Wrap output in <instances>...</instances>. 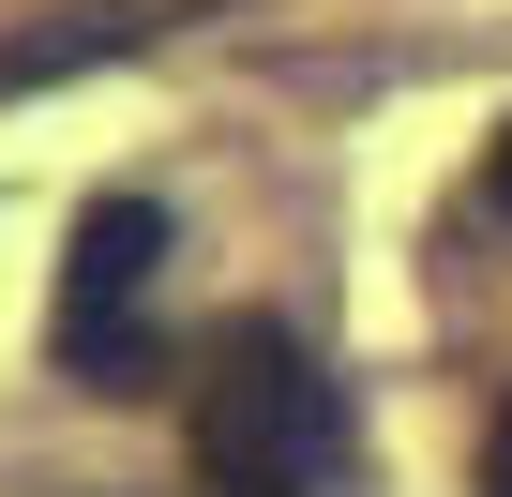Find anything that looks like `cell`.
<instances>
[{"instance_id": "obj_1", "label": "cell", "mask_w": 512, "mask_h": 497, "mask_svg": "<svg viewBox=\"0 0 512 497\" xmlns=\"http://www.w3.org/2000/svg\"><path fill=\"white\" fill-rule=\"evenodd\" d=\"M347 467V392L287 317H241L196 392V482L211 497H317Z\"/></svg>"}, {"instance_id": "obj_4", "label": "cell", "mask_w": 512, "mask_h": 497, "mask_svg": "<svg viewBox=\"0 0 512 497\" xmlns=\"http://www.w3.org/2000/svg\"><path fill=\"white\" fill-rule=\"evenodd\" d=\"M482 196H497V211H512V136H497V166H482Z\"/></svg>"}, {"instance_id": "obj_3", "label": "cell", "mask_w": 512, "mask_h": 497, "mask_svg": "<svg viewBox=\"0 0 512 497\" xmlns=\"http://www.w3.org/2000/svg\"><path fill=\"white\" fill-rule=\"evenodd\" d=\"M482 497H512V407H497V437H482Z\"/></svg>"}, {"instance_id": "obj_2", "label": "cell", "mask_w": 512, "mask_h": 497, "mask_svg": "<svg viewBox=\"0 0 512 497\" xmlns=\"http://www.w3.org/2000/svg\"><path fill=\"white\" fill-rule=\"evenodd\" d=\"M151 272H166V211L151 196H91L76 211V257H61V362H91L106 392H136L151 377V332H136V302H151Z\"/></svg>"}]
</instances>
